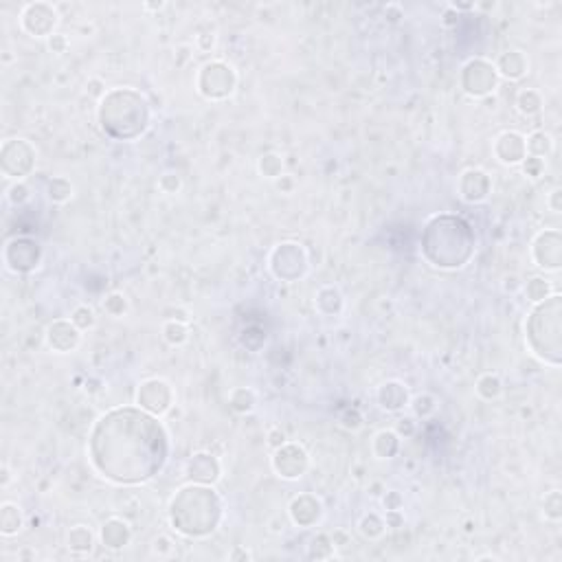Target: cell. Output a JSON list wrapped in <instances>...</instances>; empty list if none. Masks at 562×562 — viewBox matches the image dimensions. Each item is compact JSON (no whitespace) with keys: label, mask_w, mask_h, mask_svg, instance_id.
Returning <instances> with one entry per match:
<instances>
[{"label":"cell","mask_w":562,"mask_h":562,"mask_svg":"<svg viewBox=\"0 0 562 562\" xmlns=\"http://www.w3.org/2000/svg\"><path fill=\"white\" fill-rule=\"evenodd\" d=\"M273 468L283 479H297L308 468V455L301 446H297V443H288V446H283L275 453Z\"/></svg>","instance_id":"3"},{"label":"cell","mask_w":562,"mask_h":562,"mask_svg":"<svg viewBox=\"0 0 562 562\" xmlns=\"http://www.w3.org/2000/svg\"><path fill=\"white\" fill-rule=\"evenodd\" d=\"M29 198V189L20 183V185H14L11 189H9V200L11 202H16V204H20V202H24Z\"/></svg>","instance_id":"27"},{"label":"cell","mask_w":562,"mask_h":562,"mask_svg":"<svg viewBox=\"0 0 562 562\" xmlns=\"http://www.w3.org/2000/svg\"><path fill=\"white\" fill-rule=\"evenodd\" d=\"M163 332H165V338H167L171 345H181V343L187 341V328H185L183 323H179V321H169V323H165Z\"/></svg>","instance_id":"19"},{"label":"cell","mask_w":562,"mask_h":562,"mask_svg":"<svg viewBox=\"0 0 562 562\" xmlns=\"http://www.w3.org/2000/svg\"><path fill=\"white\" fill-rule=\"evenodd\" d=\"M139 404L152 413H165L171 404V389L163 380H147L139 389Z\"/></svg>","instance_id":"5"},{"label":"cell","mask_w":562,"mask_h":562,"mask_svg":"<svg viewBox=\"0 0 562 562\" xmlns=\"http://www.w3.org/2000/svg\"><path fill=\"white\" fill-rule=\"evenodd\" d=\"M11 249H16V257H7V266L11 271H31L34 266H38L40 261V249L38 244L29 242V240H14L9 244Z\"/></svg>","instance_id":"7"},{"label":"cell","mask_w":562,"mask_h":562,"mask_svg":"<svg viewBox=\"0 0 562 562\" xmlns=\"http://www.w3.org/2000/svg\"><path fill=\"white\" fill-rule=\"evenodd\" d=\"M259 169H261V174L266 176V179H277V176L281 174V159L275 156V154L261 156V161H259Z\"/></svg>","instance_id":"20"},{"label":"cell","mask_w":562,"mask_h":562,"mask_svg":"<svg viewBox=\"0 0 562 562\" xmlns=\"http://www.w3.org/2000/svg\"><path fill=\"white\" fill-rule=\"evenodd\" d=\"M71 194H73V187H71V183H69L66 179H55V181H51V185H49V198H51L53 202H64V200L71 198Z\"/></svg>","instance_id":"18"},{"label":"cell","mask_w":562,"mask_h":562,"mask_svg":"<svg viewBox=\"0 0 562 562\" xmlns=\"http://www.w3.org/2000/svg\"><path fill=\"white\" fill-rule=\"evenodd\" d=\"M187 472H189V477L191 479H198V481H216L218 479V461L209 455H196L189 466H187Z\"/></svg>","instance_id":"12"},{"label":"cell","mask_w":562,"mask_h":562,"mask_svg":"<svg viewBox=\"0 0 562 562\" xmlns=\"http://www.w3.org/2000/svg\"><path fill=\"white\" fill-rule=\"evenodd\" d=\"M71 321L77 325L79 330L93 328V325H95V312H93L91 308H88V306H81V308H77V310L73 312Z\"/></svg>","instance_id":"23"},{"label":"cell","mask_w":562,"mask_h":562,"mask_svg":"<svg viewBox=\"0 0 562 562\" xmlns=\"http://www.w3.org/2000/svg\"><path fill=\"white\" fill-rule=\"evenodd\" d=\"M477 391L483 396V398H496L498 396V391H501V382H498V378L496 376H483L481 380H479V384H477Z\"/></svg>","instance_id":"22"},{"label":"cell","mask_w":562,"mask_h":562,"mask_svg":"<svg viewBox=\"0 0 562 562\" xmlns=\"http://www.w3.org/2000/svg\"><path fill=\"white\" fill-rule=\"evenodd\" d=\"M91 451L93 463L104 477L139 483L154 477L167 461V435L147 413L116 408L99 420Z\"/></svg>","instance_id":"1"},{"label":"cell","mask_w":562,"mask_h":562,"mask_svg":"<svg viewBox=\"0 0 562 562\" xmlns=\"http://www.w3.org/2000/svg\"><path fill=\"white\" fill-rule=\"evenodd\" d=\"M275 253L286 259L283 269H279V271L275 273L277 277H286V279H288V269H292V275H294V277H297V275L301 277V275H303V271H306V257H303V251L299 249V244H279V246L275 249Z\"/></svg>","instance_id":"9"},{"label":"cell","mask_w":562,"mask_h":562,"mask_svg":"<svg viewBox=\"0 0 562 562\" xmlns=\"http://www.w3.org/2000/svg\"><path fill=\"white\" fill-rule=\"evenodd\" d=\"M104 308L106 312H110L112 316H119L126 312L128 303H126V297H121V294H110V297L104 301Z\"/></svg>","instance_id":"26"},{"label":"cell","mask_w":562,"mask_h":562,"mask_svg":"<svg viewBox=\"0 0 562 562\" xmlns=\"http://www.w3.org/2000/svg\"><path fill=\"white\" fill-rule=\"evenodd\" d=\"M24 18H38V24L31 29V36H36V38H44V36H49L51 34V29L55 26V22H57V16H55V11L49 7V11H46V5L44 3H40V5H29L26 9H24V14H22Z\"/></svg>","instance_id":"11"},{"label":"cell","mask_w":562,"mask_h":562,"mask_svg":"<svg viewBox=\"0 0 562 562\" xmlns=\"http://www.w3.org/2000/svg\"><path fill=\"white\" fill-rule=\"evenodd\" d=\"M200 93L209 99H222L233 93L235 88V73L231 66L222 62L206 64L200 73Z\"/></svg>","instance_id":"2"},{"label":"cell","mask_w":562,"mask_h":562,"mask_svg":"<svg viewBox=\"0 0 562 562\" xmlns=\"http://www.w3.org/2000/svg\"><path fill=\"white\" fill-rule=\"evenodd\" d=\"M290 514H292L294 523H299V525H303V527L314 525V523L321 518V503H318V498L308 496V494H306V496H299V498L292 501Z\"/></svg>","instance_id":"8"},{"label":"cell","mask_w":562,"mask_h":562,"mask_svg":"<svg viewBox=\"0 0 562 562\" xmlns=\"http://www.w3.org/2000/svg\"><path fill=\"white\" fill-rule=\"evenodd\" d=\"M101 538H104V545L110 547V549H119V547H126L128 541H130V529L124 521L119 518H110L104 529H101Z\"/></svg>","instance_id":"13"},{"label":"cell","mask_w":562,"mask_h":562,"mask_svg":"<svg viewBox=\"0 0 562 562\" xmlns=\"http://www.w3.org/2000/svg\"><path fill=\"white\" fill-rule=\"evenodd\" d=\"M69 547L75 551H91L93 547V534L91 529L84 525H75L69 534Z\"/></svg>","instance_id":"17"},{"label":"cell","mask_w":562,"mask_h":562,"mask_svg":"<svg viewBox=\"0 0 562 562\" xmlns=\"http://www.w3.org/2000/svg\"><path fill=\"white\" fill-rule=\"evenodd\" d=\"M378 400L384 408H389V411H398L406 404L408 400V393L406 389L402 387L400 382H387V384H382L380 391H378Z\"/></svg>","instance_id":"14"},{"label":"cell","mask_w":562,"mask_h":562,"mask_svg":"<svg viewBox=\"0 0 562 562\" xmlns=\"http://www.w3.org/2000/svg\"><path fill=\"white\" fill-rule=\"evenodd\" d=\"M361 531H363V534H365L367 538H378V536L382 534V531H384V523H382L376 514L365 516L363 523H361Z\"/></svg>","instance_id":"24"},{"label":"cell","mask_w":562,"mask_h":562,"mask_svg":"<svg viewBox=\"0 0 562 562\" xmlns=\"http://www.w3.org/2000/svg\"><path fill=\"white\" fill-rule=\"evenodd\" d=\"M46 341L55 351H71L79 343V328L73 321H55L49 328Z\"/></svg>","instance_id":"6"},{"label":"cell","mask_w":562,"mask_h":562,"mask_svg":"<svg viewBox=\"0 0 562 562\" xmlns=\"http://www.w3.org/2000/svg\"><path fill=\"white\" fill-rule=\"evenodd\" d=\"M527 297L531 299V301H541V299H545V294H547V290H549V286L543 281V279H531V281H527Z\"/></svg>","instance_id":"25"},{"label":"cell","mask_w":562,"mask_h":562,"mask_svg":"<svg viewBox=\"0 0 562 562\" xmlns=\"http://www.w3.org/2000/svg\"><path fill=\"white\" fill-rule=\"evenodd\" d=\"M496 69L501 71V75H506V77H510V79H518V77L525 73L527 62H525V57H523L518 51H512V53H506V55L501 57Z\"/></svg>","instance_id":"15"},{"label":"cell","mask_w":562,"mask_h":562,"mask_svg":"<svg viewBox=\"0 0 562 562\" xmlns=\"http://www.w3.org/2000/svg\"><path fill=\"white\" fill-rule=\"evenodd\" d=\"M20 527H22L20 510L14 506V503H5V506L0 508V531H3V536L18 534Z\"/></svg>","instance_id":"16"},{"label":"cell","mask_w":562,"mask_h":562,"mask_svg":"<svg viewBox=\"0 0 562 562\" xmlns=\"http://www.w3.org/2000/svg\"><path fill=\"white\" fill-rule=\"evenodd\" d=\"M496 147H508V150H498L496 152V156L503 163H521L525 159V152H527V145H525L523 136H518L516 132L501 134L498 141H496Z\"/></svg>","instance_id":"10"},{"label":"cell","mask_w":562,"mask_h":562,"mask_svg":"<svg viewBox=\"0 0 562 562\" xmlns=\"http://www.w3.org/2000/svg\"><path fill=\"white\" fill-rule=\"evenodd\" d=\"M558 196H560V189L553 191V211H560V204H558Z\"/></svg>","instance_id":"28"},{"label":"cell","mask_w":562,"mask_h":562,"mask_svg":"<svg viewBox=\"0 0 562 562\" xmlns=\"http://www.w3.org/2000/svg\"><path fill=\"white\" fill-rule=\"evenodd\" d=\"M518 108H521V112H525V114H534V112L541 110V97H538L534 91H525V93H521V97H518Z\"/></svg>","instance_id":"21"},{"label":"cell","mask_w":562,"mask_h":562,"mask_svg":"<svg viewBox=\"0 0 562 562\" xmlns=\"http://www.w3.org/2000/svg\"><path fill=\"white\" fill-rule=\"evenodd\" d=\"M463 71V75H472V79H463V86L470 95H486L496 86V69L483 60L470 62Z\"/></svg>","instance_id":"4"}]
</instances>
